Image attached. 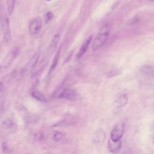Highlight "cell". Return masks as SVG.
Returning a JSON list of instances; mask_svg holds the SVG:
<instances>
[{
	"label": "cell",
	"mask_w": 154,
	"mask_h": 154,
	"mask_svg": "<svg viewBox=\"0 0 154 154\" xmlns=\"http://www.w3.org/2000/svg\"><path fill=\"white\" fill-rule=\"evenodd\" d=\"M128 101V96L126 94H122L117 98L116 101V106L117 108H121L125 107L127 104Z\"/></svg>",
	"instance_id": "7c38bea8"
},
{
	"label": "cell",
	"mask_w": 154,
	"mask_h": 154,
	"mask_svg": "<svg viewBox=\"0 0 154 154\" xmlns=\"http://www.w3.org/2000/svg\"><path fill=\"white\" fill-rule=\"evenodd\" d=\"M59 97L69 101H75L78 99V94L73 89H66L60 93Z\"/></svg>",
	"instance_id": "52a82bcc"
},
{
	"label": "cell",
	"mask_w": 154,
	"mask_h": 154,
	"mask_svg": "<svg viewBox=\"0 0 154 154\" xmlns=\"http://www.w3.org/2000/svg\"><path fill=\"white\" fill-rule=\"evenodd\" d=\"M125 125L123 123H117L111 131L110 138L113 141L120 140L123 135Z\"/></svg>",
	"instance_id": "3957f363"
},
{
	"label": "cell",
	"mask_w": 154,
	"mask_h": 154,
	"mask_svg": "<svg viewBox=\"0 0 154 154\" xmlns=\"http://www.w3.org/2000/svg\"><path fill=\"white\" fill-rule=\"evenodd\" d=\"M46 1H51V0H46Z\"/></svg>",
	"instance_id": "7402d4cb"
},
{
	"label": "cell",
	"mask_w": 154,
	"mask_h": 154,
	"mask_svg": "<svg viewBox=\"0 0 154 154\" xmlns=\"http://www.w3.org/2000/svg\"><path fill=\"white\" fill-rule=\"evenodd\" d=\"M64 136V135L63 133L59 131H55L52 134V138L55 142H60L63 138Z\"/></svg>",
	"instance_id": "d6986e66"
},
{
	"label": "cell",
	"mask_w": 154,
	"mask_h": 154,
	"mask_svg": "<svg viewBox=\"0 0 154 154\" xmlns=\"http://www.w3.org/2000/svg\"><path fill=\"white\" fill-rule=\"evenodd\" d=\"M60 39V34H56L54 36V37L51 40V45H50V48L52 49V51L55 50V49L57 48L58 44L59 42V40Z\"/></svg>",
	"instance_id": "9a60e30c"
},
{
	"label": "cell",
	"mask_w": 154,
	"mask_h": 154,
	"mask_svg": "<svg viewBox=\"0 0 154 154\" xmlns=\"http://www.w3.org/2000/svg\"><path fill=\"white\" fill-rule=\"evenodd\" d=\"M110 33V27L108 25H105L102 27L99 33L95 37L92 44V49L93 51L98 49L102 47L108 40Z\"/></svg>",
	"instance_id": "6da1fadb"
},
{
	"label": "cell",
	"mask_w": 154,
	"mask_h": 154,
	"mask_svg": "<svg viewBox=\"0 0 154 154\" xmlns=\"http://www.w3.org/2000/svg\"><path fill=\"white\" fill-rule=\"evenodd\" d=\"M13 74L11 73V74L7 75L6 77H4V78L1 81H0V92L2 91V90H3L6 84L8 82L10 81L13 78Z\"/></svg>",
	"instance_id": "2e32d148"
},
{
	"label": "cell",
	"mask_w": 154,
	"mask_h": 154,
	"mask_svg": "<svg viewBox=\"0 0 154 154\" xmlns=\"http://www.w3.org/2000/svg\"><path fill=\"white\" fill-rule=\"evenodd\" d=\"M4 96H2L0 97V114H1V111L3 109V105H4Z\"/></svg>",
	"instance_id": "ffe728a7"
},
{
	"label": "cell",
	"mask_w": 154,
	"mask_h": 154,
	"mask_svg": "<svg viewBox=\"0 0 154 154\" xmlns=\"http://www.w3.org/2000/svg\"><path fill=\"white\" fill-rule=\"evenodd\" d=\"M2 29L4 40L6 43H8L11 39V29L9 19L6 16L3 18L2 21Z\"/></svg>",
	"instance_id": "5b68a950"
},
{
	"label": "cell",
	"mask_w": 154,
	"mask_h": 154,
	"mask_svg": "<svg viewBox=\"0 0 154 154\" xmlns=\"http://www.w3.org/2000/svg\"><path fill=\"white\" fill-rule=\"evenodd\" d=\"M60 50L59 49L57 52H56L54 57L53 59L52 60V64L51 66V69H50V72H51L52 71L55 69L56 66H57L59 60V58H60Z\"/></svg>",
	"instance_id": "e0dca14e"
},
{
	"label": "cell",
	"mask_w": 154,
	"mask_h": 154,
	"mask_svg": "<svg viewBox=\"0 0 154 154\" xmlns=\"http://www.w3.org/2000/svg\"><path fill=\"white\" fill-rule=\"evenodd\" d=\"M39 58H40V54L39 52L35 53L32 57V59L29 61V62L27 63L26 66L24 67L23 69V72L27 73V72L31 71L32 69H33L37 64V62H39Z\"/></svg>",
	"instance_id": "ba28073f"
},
{
	"label": "cell",
	"mask_w": 154,
	"mask_h": 154,
	"mask_svg": "<svg viewBox=\"0 0 154 154\" xmlns=\"http://www.w3.org/2000/svg\"><path fill=\"white\" fill-rule=\"evenodd\" d=\"M105 138V133L104 130L100 129L97 130L94 135H93V140L95 143H102Z\"/></svg>",
	"instance_id": "8fae6325"
},
{
	"label": "cell",
	"mask_w": 154,
	"mask_h": 154,
	"mask_svg": "<svg viewBox=\"0 0 154 154\" xmlns=\"http://www.w3.org/2000/svg\"><path fill=\"white\" fill-rule=\"evenodd\" d=\"M42 28V21L41 19L37 17L34 19H33L29 27V30L30 33L33 35H36L38 34Z\"/></svg>",
	"instance_id": "8992f818"
},
{
	"label": "cell",
	"mask_w": 154,
	"mask_h": 154,
	"mask_svg": "<svg viewBox=\"0 0 154 154\" xmlns=\"http://www.w3.org/2000/svg\"><path fill=\"white\" fill-rule=\"evenodd\" d=\"M153 143H154V137L153 138Z\"/></svg>",
	"instance_id": "603a6c76"
},
{
	"label": "cell",
	"mask_w": 154,
	"mask_h": 154,
	"mask_svg": "<svg viewBox=\"0 0 154 154\" xmlns=\"http://www.w3.org/2000/svg\"><path fill=\"white\" fill-rule=\"evenodd\" d=\"M32 96L36 100L42 102H47V100L46 97L44 96V94L38 92V91H34L32 93Z\"/></svg>",
	"instance_id": "4fadbf2b"
},
{
	"label": "cell",
	"mask_w": 154,
	"mask_h": 154,
	"mask_svg": "<svg viewBox=\"0 0 154 154\" xmlns=\"http://www.w3.org/2000/svg\"><path fill=\"white\" fill-rule=\"evenodd\" d=\"M16 3V0H7V11L9 15H11L13 12Z\"/></svg>",
	"instance_id": "ac0fdd59"
},
{
	"label": "cell",
	"mask_w": 154,
	"mask_h": 154,
	"mask_svg": "<svg viewBox=\"0 0 154 154\" xmlns=\"http://www.w3.org/2000/svg\"><path fill=\"white\" fill-rule=\"evenodd\" d=\"M1 128L7 132H12L15 131L17 127V124L15 117L12 114L7 115L2 120L1 122Z\"/></svg>",
	"instance_id": "7a4b0ae2"
},
{
	"label": "cell",
	"mask_w": 154,
	"mask_h": 154,
	"mask_svg": "<svg viewBox=\"0 0 154 154\" xmlns=\"http://www.w3.org/2000/svg\"><path fill=\"white\" fill-rule=\"evenodd\" d=\"M18 54V49L17 48H14L11 50L8 55H7L6 57L4 59L2 64L0 66V70H4L7 68L13 62V60L15 59L16 56Z\"/></svg>",
	"instance_id": "277c9868"
},
{
	"label": "cell",
	"mask_w": 154,
	"mask_h": 154,
	"mask_svg": "<svg viewBox=\"0 0 154 154\" xmlns=\"http://www.w3.org/2000/svg\"><path fill=\"white\" fill-rule=\"evenodd\" d=\"M141 71L149 76H151L154 78V67L151 66L146 65L142 67Z\"/></svg>",
	"instance_id": "5bb4252c"
},
{
	"label": "cell",
	"mask_w": 154,
	"mask_h": 154,
	"mask_svg": "<svg viewBox=\"0 0 154 154\" xmlns=\"http://www.w3.org/2000/svg\"><path fill=\"white\" fill-rule=\"evenodd\" d=\"M46 16H47V18L48 21H49V20L52 19V18L54 16V15H53V13L52 12L48 11L46 14Z\"/></svg>",
	"instance_id": "44dd1931"
},
{
	"label": "cell",
	"mask_w": 154,
	"mask_h": 154,
	"mask_svg": "<svg viewBox=\"0 0 154 154\" xmlns=\"http://www.w3.org/2000/svg\"><path fill=\"white\" fill-rule=\"evenodd\" d=\"M92 37L90 36L89 37L85 42L82 44V45H81L80 50L78 51V52H77V55L76 57L77 59H80L81 58L82 56L85 54L86 53V52L87 51L89 47V45L91 42V40H92Z\"/></svg>",
	"instance_id": "30bf717a"
},
{
	"label": "cell",
	"mask_w": 154,
	"mask_h": 154,
	"mask_svg": "<svg viewBox=\"0 0 154 154\" xmlns=\"http://www.w3.org/2000/svg\"><path fill=\"white\" fill-rule=\"evenodd\" d=\"M122 148L121 140L113 141L111 138L109 139L108 142V148L109 150L113 153H119Z\"/></svg>",
	"instance_id": "9c48e42d"
}]
</instances>
